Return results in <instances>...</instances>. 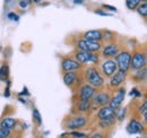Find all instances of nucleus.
Segmentation results:
<instances>
[{
  "label": "nucleus",
  "mask_w": 147,
  "mask_h": 138,
  "mask_svg": "<svg viewBox=\"0 0 147 138\" xmlns=\"http://www.w3.org/2000/svg\"><path fill=\"white\" fill-rule=\"evenodd\" d=\"M85 78L88 82V84L92 85L93 87H95V88H100V87H102L104 85L103 76L101 75V72L97 69L93 68V67H91V68H88L86 70Z\"/></svg>",
  "instance_id": "f257e3e1"
},
{
  "label": "nucleus",
  "mask_w": 147,
  "mask_h": 138,
  "mask_svg": "<svg viewBox=\"0 0 147 138\" xmlns=\"http://www.w3.org/2000/svg\"><path fill=\"white\" fill-rule=\"evenodd\" d=\"M77 48L82 51H87V52H97L101 50L102 45L100 43V41H93V40H87V39H82L78 40L76 43Z\"/></svg>",
  "instance_id": "f03ea898"
},
{
  "label": "nucleus",
  "mask_w": 147,
  "mask_h": 138,
  "mask_svg": "<svg viewBox=\"0 0 147 138\" xmlns=\"http://www.w3.org/2000/svg\"><path fill=\"white\" fill-rule=\"evenodd\" d=\"M130 61H131V54L128 51L118 52V54L115 55V62H117L118 69L123 70L126 72L130 68Z\"/></svg>",
  "instance_id": "7ed1b4c3"
},
{
  "label": "nucleus",
  "mask_w": 147,
  "mask_h": 138,
  "mask_svg": "<svg viewBox=\"0 0 147 138\" xmlns=\"http://www.w3.org/2000/svg\"><path fill=\"white\" fill-rule=\"evenodd\" d=\"M75 60L78 61L80 65L87 64V62H93L97 64L98 62V55L96 52H87V51H80L75 53Z\"/></svg>",
  "instance_id": "20e7f679"
},
{
  "label": "nucleus",
  "mask_w": 147,
  "mask_h": 138,
  "mask_svg": "<svg viewBox=\"0 0 147 138\" xmlns=\"http://www.w3.org/2000/svg\"><path fill=\"white\" fill-rule=\"evenodd\" d=\"M146 53L144 51H136L135 54L131 57V61H130V68L132 70H137V69L144 68L146 66Z\"/></svg>",
  "instance_id": "39448f33"
},
{
  "label": "nucleus",
  "mask_w": 147,
  "mask_h": 138,
  "mask_svg": "<svg viewBox=\"0 0 147 138\" xmlns=\"http://www.w3.org/2000/svg\"><path fill=\"white\" fill-rule=\"evenodd\" d=\"M110 99L111 96L109 93H105V92H96L95 91V93L93 94L91 100L93 101V103L95 104V105H97V106H104V105H107V104L109 103Z\"/></svg>",
  "instance_id": "423d86ee"
},
{
  "label": "nucleus",
  "mask_w": 147,
  "mask_h": 138,
  "mask_svg": "<svg viewBox=\"0 0 147 138\" xmlns=\"http://www.w3.org/2000/svg\"><path fill=\"white\" fill-rule=\"evenodd\" d=\"M125 95H126V89H125L123 87L119 88L118 92H117V94H115L112 99H110V101H109V103H108L109 106L112 108V109H114V110L119 109L121 103H122V101L125 100Z\"/></svg>",
  "instance_id": "0eeeda50"
},
{
  "label": "nucleus",
  "mask_w": 147,
  "mask_h": 138,
  "mask_svg": "<svg viewBox=\"0 0 147 138\" xmlns=\"http://www.w3.org/2000/svg\"><path fill=\"white\" fill-rule=\"evenodd\" d=\"M82 67V65L76 61L75 59H71V58H63L62 59V62H61V68H62V71H76Z\"/></svg>",
  "instance_id": "6e6552de"
},
{
  "label": "nucleus",
  "mask_w": 147,
  "mask_h": 138,
  "mask_svg": "<svg viewBox=\"0 0 147 138\" xmlns=\"http://www.w3.org/2000/svg\"><path fill=\"white\" fill-rule=\"evenodd\" d=\"M87 123L86 118L84 117H75V118H70L69 120L67 121L66 127L68 129H80L83 127H85Z\"/></svg>",
  "instance_id": "1a4fd4ad"
},
{
  "label": "nucleus",
  "mask_w": 147,
  "mask_h": 138,
  "mask_svg": "<svg viewBox=\"0 0 147 138\" xmlns=\"http://www.w3.org/2000/svg\"><path fill=\"white\" fill-rule=\"evenodd\" d=\"M126 130H127V133L130 134V135L131 134H143L144 130H145V128H144V124L140 121L134 119V120H130V122L127 124Z\"/></svg>",
  "instance_id": "9d476101"
},
{
  "label": "nucleus",
  "mask_w": 147,
  "mask_h": 138,
  "mask_svg": "<svg viewBox=\"0 0 147 138\" xmlns=\"http://www.w3.org/2000/svg\"><path fill=\"white\" fill-rule=\"evenodd\" d=\"M101 69H102L103 75H105L107 77H111L118 70V66H117L115 60H107L105 62L102 64Z\"/></svg>",
  "instance_id": "9b49d317"
},
{
  "label": "nucleus",
  "mask_w": 147,
  "mask_h": 138,
  "mask_svg": "<svg viewBox=\"0 0 147 138\" xmlns=\"http://www.w3.org/2000/svg\"><path fill=\"white\" fill-rule=\"evenodd\" d=\"M126 79V71L118 69L110 78V85L111 87H118L121 85V83H123V80Z\"/></svg>",
  "instance_id": "f8f14e48"
},
{
  "label": "nucleus",
  "mask_w": 147,
  "mask_h": 138,
  "mask_svg": "<svg viewBox=\"0 0 147 138\" xmlns=\"http://www.w3.org/2000/svg\"><path fill=\"white\" fill-rule=\"evenodd\" d=\"M95 91H96V88L90 84L83 85L79 89V99L80 100H91Z\"/></svg>",
  "instance_id": "ddd939ff"
},
{
  "label": "nucleus",
  "mask_w": 147,
  "mask_h": 138,
  "mask_svg": "<svg viewBox=\"0 0 147 138\" xmlns=\"http://www.w3.org/2000/svg\"><path fill=\"white\" fill-rule=\"evenodd\" d=\"M119 52V47L117 44H108L102 49V54L104 58H114Z\"/></svg>",
  "instance_id": "4468645a"
},
{
  "label": "nucleus",
  "mask_w": 147,
  "mask_h": 138,
  "mask_svg": "<svg viewBox=\"0 0 147 138\" xmlns=\"http://www.w3.org/2000/svg\"><path fill=\"white\" fill-rule=\"evenodd\" d=\"M115 110L114 109H112L110 106H101V109H100V111H98V113H97V118L100 119V120H102V119H108V118H111V117H113V116H115Z\"/></svg>",
  "instance_id": "2eb2a0df"
},
{
  "label": "nucleus",
  "mask_w": 147,
  "mask_h": 138,
  "mask_svg": "<svg viewBox=\"0 0 147 138\" xmlns=\"http://www.w3.org/2000/svg\"><path fill=\"white\" fill-rule=\"evenodd\" d=\"M78 80V76L75 71H66L63 75V83L67 86L71 87L74 84H76Z\"/></svg>",
  "instance_id": "dca6fc26"
},
{
  "label": "nucleus",
  "mask_w": 147,
  "mask_h": 138,
  "mask_svg": "<svg viewBox=\"0 0 147 138\" xmlns=\"http://www.w3.org/2000/svg\"><path fill=\"white\" fill-rule=\"evenodd\" d=\"M84 39L93 40V41H101L103 39V33L101 30H91L84 33Z\"/></svg>",
  "instance_id": "f3484780"
},
{
  "label": "nucleus",
  "mask_w": 147,
  "mask_h": 138,
  "mask_svg": "<svg viewBox=\"0 0 147 138\" xmlns=\"http://www.w3.org/2000/svg\"><path fill=\"white\" fill-rule=\"evenodd\" d=\"M92 108V103L91 100H80L76 103V109L80 112H87L90 109Z\"/></svg>",
  "instance_id": "a211bd4d"
},
{
  "label": "nucleus",
  "mask_w": 147,
  "mask_h": 138,
  "mask_svg": "<svg viewBox=\"0 0 147 138\" xmlns=\"http://www.w3.org/2000/svg\"><path fill=\"white\" fill-rule=\"evenodd\" d=\"M17 126V120L14 118H5L0 122V127L3 128H8V129H13Z\"/></svg>",
  "instance_id": "6ab92c4d"
},
{
  "label": "nucleus",
  "mask_w": 147,
  "mask_h": 138,
  "mask_svg": "<svg viewBox=\"0 0 147 138\" xmlns=\"http://www.w3.org/2000/svg\"><path fill=\"white\" fill-rule=\"evenodd\" d=\"M136 71V74H135V76H134V80H136V82H144L145 79H146L147 77V70L146 68L144 67V68H140V69H137V70H135Z\"/></svg>",
  "instance_id": "aec40b11"
},
{
  "label": "nucleus",
  "mask_w": 147,
  "mask_h": 138,
  "mask_svg": "<svg viewBox=\"0 0 147 138\" xmlns=\"http://www.w3.org/2000/svg\"><path fill=\"white\" fill-rule=\"evenodd\" d=\"M115 119H117L115 116H113L111 118H108V119H102L98 122V127L102 128V129H108V128H110V127H112L114 124Z\"/></svg>",
  "instance_id": "412c9836"
},
{
  "label": "nucleus",
  "mask_w": 147,
  "mask_h": 138,
  "mask_svg": "<svg viewBox=\"0 0 147 138\" xmlns=\"http://www.w3.org/2000/svg\"><path fill=\"white\" fill-rule=\"evenodd\" d=\"M9 78V67L7 64H3L0 67V80L1 82H6Z\"/></svg>",
  "instance_id": "4be33fe9"
},
{
  "label": "nucleus",
  "mask_w": 147,
  "mask_h": 138,
  "mask_svg": "<svg viewBox=\"0 0 147 138\" xmlns=\"http://www.w3.org/2000/svg\"><path fill=\"white\" fill-rule=\"evenodd\" d=\"M136 9H137V12H138V14H139L140 16H143V17H146L147 16V3L146 2H142V5L139 3L138 7H137Z\"/></svg>",
  "instance_id": "5701e85b"
},
{
  "label": "nucleus",
  "mask_w": 147,
  "mask_h": 138,
  "mask_svg": "<svg viewBox=\"0 0 147 138\" xmlns=\"http://www.w3.org/2000/svg\"><path fill=\"white\" fill-rule=\"evenodd\" d=\"M139 3H140V0H126V6L130 10H135Z\"/></svg>",
  "instance_id": "b1692460"
},
{
  "label": "nucleus",
  "mask_w": 147,
  "mask_h": 138,
  "mask_svg": "<svg viewBox=\"0 0 147 138\" xmlns=\"http://www.w3.org/2000/svg\"><path fill=\"white\" fill-rule=\"evenodd\" d=\"M11 134V129H8V128H3V127H0V138H7L10 136Z\"/></svg>",
  "instance_id": "393cba45"
},
{
  "label": "nucleus",
  "mask_w": 147,
  "mask_h": 138,
  "mask_svg": "<svg viewBox=\"0 0 147 138\" xmlns=\"http://www.w3.org/2000/svg\"><path fill=\"white\" fill-rule=\"evenodd\" d=\"M33 119L35 120V122H36L38 126L42 123V117H41V114H40V112H38L37 109L33 110Z\"/></svg>",
  "instance_id": "a878e982"
},
{
  "label": "nucleus",
  "mask_w": 147,
  "mask_h": 138,
  "mask_svg": "<svg viewBox=\"0 0 147 138\" xmlns=\"http://www.w3.org/2000/svg\"><path fill=\"white\" fill-rule=\"evenodd\" d=\"M125 114H126V109H120V111L117 113L115 112V118L118 119V121H121L125 119Z\"/></svg>",
  "instance_id": "bb28decb"
},
{
  "label": "nucleus",
  "mask_w": 147,
  "mask_h": 138,
  "mask_svg": "<svg viewBox=\"0 0 147 138\" xmlns=\"http://www.w3.org/2000/svg\"><path fill=\"white\" fill-rule=\"evenodd\" d=\"M31 1H32V0H20V1H19V7L23 8V9H26V8L30 6Z\"/></svg>",
  "instance_id": "cd10ccee"
},
{
  "label": "nucleus",
  "mask_w": 147,
  "mask_h": 138,
  "mask_svg": "<svg viewBox=\"0 0 147 138\" xmlns=\"http://www.w3.org/2000/svg\"><path fill=\"white\" fill-rule=\"evenodd\" d=\"M69 136H73V137H86L85 134H82V133H78V131H71V133H68Z\"/></svg>",
  "instance_id": "c85d7f7f"
},
{
  "label": "nucleus",
  "mask_w": 147,
  "mask_h": 138,
  "mask_svg": "<svg viewBox=\"0 0 147 138\" xmlns=\"http://www.w3.org/2000/svg\"><path fill=\"white\" fill-rule=\"evenodd\" d=\"M130 96H135V97H140L142 96V93L138 92L137 88H134L131 92H130Z\"/></svg>",
  "instance_id": "c756f323"
},
{
  "label": "nucleus",
  "mask_w": 147,
  "mask_h": 138,
  "mask_svg": "<svg viewBox=\"0 0 147 138\" xmlns=\"http://www.w3.org/2000/svg\"><path fill=\"white\" fill-rule=\"evenodd\" d=\"M8 18H9L10 20H13V22H18V20H19L18 15H17V14H14V13L8 14Z\"/></svg>",
  "instance_id": "7c9ffc66"
},
{
  "label": "nucleus",
  "mask_w": 147,
  "mask_h": 138,
  "mask_svg": "<svg viewBox=\"0 0 147 138\" xmlns=\"http://www.w3.org/2000/svg\"><path fill=\"white\" fill-rule=\"evenodd\" d=\"M7 82V87H6V91H5V96L6 97H9L10 96V82L9 80H6Z\"/></svg>",
  "instance_id": "2f4dec72"
},
{
  "label": "nucleus",
  "mask_w": 147,
  "mask_h": 138,
  "mask_svg": "<svg viewBox=\"0 0 147 138\" xmlns=\"http://www.w3.org/2000/svg\"><path fill=\"white\" fill-rule=\"evenodd\" d=\"M94 13H95V14H98V15H101V16H110V14H108L107 12H103V10H101V9H97V10H95Z\"/></svg>",
  "instance_id": "473e14b6"
},
{
  "label": "nucleus",
  "mask_w": 147,
  "mask_h": 138,
  "mask_svg": "<svg viewBox=\"0 0 147 138\" xmlns=\"http://www.w3.org/2000/svg\"><path fill=\"white\" fill-rule=\"evenodd\" d=\"M103 8L104 9H109V10H112V12H117V9L114 7H111L109 5H103Z\"/></svg>",
  "instance_id": "72a5a7b5"
},
{
  "label": "nucleus",
  "mask_w": 147,
  "mask_h": 138,
  "mask_svg": "<svg viewBox=\"0 0 147 138\" xmlns=\"http://www.w3.org/2000/svg\"><path fill=\"white\" fill-rule=\"evenodd\" d=\"M84 2V0H74V3H78V5H80V3H83Z\"/></svg>",
  "instance_id": "f704fd0d"
},
{
  "label": "nucleus",
  "mask_w": 147,
  "mask_h": 138,
  "mask_svg": "<svg viewBox=\"0 0 147 138\" xmlns=\"http://www.w3.org/2000/svg\"><path fill=\"white\" fill-rule=\"evenodd\" d=\"M93 138H100V137H103L102 135H98V134H95V135H93L92 136Z\"/></svg>",
  "instance_id": "c9c22d12"
},
{
  "label": "nucleus",
  "mask_w": 147,
  "mask_h": 138,
  "mask_svg": "<svg viewBox=\"0 0 147 138\" xmlns=\"http://www.w3.org/2000/svg\"><path fill=\"white\" fill-rule=\"evenodd\" d=\"M32 1H33V2H35V3H38V2H41L42 0H32Z\"/></svg>",
  "instance_id": "e433bc0d"
},
{
  "label": "nucleus",
  "mask_w": 147,
  "mask_h": 138,
  "mask_svg": "<svg viewBox=\"0 0 147 138\" xmlns=\"http://www.w3.org/2000/svg\"><path fill=\"white\" fill-rule=\"evenodd\" d=\"M147 0H140V2H146Z\"/></svg>",
  "instance_id": "4c0bfd02"
}]
</instances>
